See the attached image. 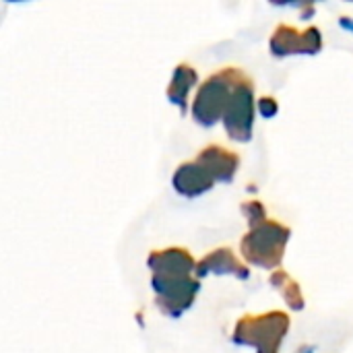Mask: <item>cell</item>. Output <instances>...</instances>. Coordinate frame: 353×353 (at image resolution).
<instances>
[{
  "mask_svg": "<svg viewBox=\"0 0 353 353\" xmlns=\"http://www.w3.org/2000/svg\"><path fill=\"white\" fill-rule=\"evenodd\" d=\"M292 238V230L281 225L279 221L265 219L263 223L248 230V234L240 242V252L248 265L277 271L283 263V254L288 242Z\"/></svg>",
  "mask_w": 353,
  "mask_h": 353,
  "instance_id": "cell-1",
  "label": "cell"
},
{
  "mask_svg": "<svg viewBox=\"0 0 353 353\" xmlns=\"http://www.w3.org/2000/svg\"><path fill=\"white\" fill-rule=\"evenodd\" d=\"M290 316L281 310L261 316H242L232 333V343L254 347L256 353H279L281 341L290 331Z\"/></svg>",
  "mask_w": 353,
  "mask_h": 353,
  "instance_id": "cell-2",
  "label": "cell"
},
{
  "mask_svg": "<svg viewBox=\"0 0 353 353\" xmlns=\"http://www.w3.org/2000/svg\"><path fill=\"white\" fill-rule=\"evenodd\" d=\"M242 79H246V74H244V70H240L236 66H228V68L211 74L209 79H205V83H201L196 97L192 101V118L205 128L215 126L223 116V110L228 105V99H230L234 87Z\"/></svg>",
  "mask_w": 353,
  "mask_h": 353,
  "instance_id": "cell-3",
  "label": "cell"
},
{
  "mask_svg": "<svg viewBox=\"0 0 353 353\" xmlns=\"http://www.w3.org/2000/svg\"><path fill=\"white\" fill-rule=\"evenodd\" d=\"M221 122L225 126V132L236 143H248L252 139L254 128V83L246 77L242 79L223 110Z\"/></svg>",
  "mask_w": 353,
  "mask_h": 353,
  "instance_id": "cell-4",
  "label": "cell"
},
{
  "mask_svg": "<svg viewBox=\"0 0 353 353\" xmlns=\"http://www.w3.org/2000/svg\"><path fill=\"white\" fill-rule=\"evenodd\" d=\"M151 288L155 292V306L161 314L170 319H180L196 300L201 281L194 277L182 279H159L151 277Z\"/></svg>",
  "mask_w": 353,
  "mask_h": 353,
  "instance_id": "cell-5",
  "label": "cell"
},
{
  "mask_svg": "<svg viewBox=\"0 0 353 353\" xmlns=\"http://www.w3.org/2000/svg\"><path fill=\"white\" fill-rule=\"evenodd\" d=\"M269 50L277 58L294 56V54H319L323 50V35L319 27H308L306 31H298L292 25H277L275 33L269 39Z\"/></svg>",
  "mask_w": 353,
  "mask_h": 353,
  "instance_id": "cell-6",
  "label": "cell"
},
{
  "mask_svg": "<svg viewBox=\"0 0 353 353\" xmlns=\"http://www.w3.org/2000/svg\"><path fill=\"white\" fill-rule=\"evenodd\" d=\"M194 256L184 250V248H165V250H157L151 252L147 259V267L151 269V277H159V279H182V277H190V273L194 271Z\"/></svg>",
  "mask_w": 353,
  "mask_h": 353,
  "instance_id": "cell-7",
  "label": "cell"
},
{
  "mask_svg": "<svg viewBox=\"0 0 353 353\" xmlns=\"http://www.w3.org/2000/svg\"><path fill=\"white\" fill-rule=\"evenodd\" d=\"M194 161L213 178V182L223 184H230L240 170V155L221 145H207L199 151Z\"/></svg>",
  "mask_w": 353,
  "mask_h": 353,
  "instance_id": "cell-8",
  "label": "cell"
},
{
  "mask_svg": "<svg viewBox=\"0 0 353 353\" xmlns=\"http://www.w3.org/2000/svg\"><path fill=\"white\" fill-rule=\"evenodd\" d=\"M196 277V281L209 277V275H234L238 279H248L250 271L246 265H242L238 261V256L234 254L232 248H217L213 252H209L207 256H203L192 271Z\"/></svg>",
  "mask_w": 353,
  "mask_h": 353,
  "instance_id": "cell-9",
  "label": "cell"
},
{
  "mask_svg": "<svg viewBox=\"0 0 353 353\" xmlns=\"http://www.w3.org/2000/svg\"><path fill=\"white\" fill-rule=\"evenodd\" d=\"M172 186L178 194H182L186 199H196V196L209 192L215 186V182L196 161H184L174 172Z\"/></svg>",
  "mask_w": 353,
  "mask_h": 353,
  "instance_id": "cell-10",
  "label": "cell"
},
{
  "mask_svg": "<svg viewBox=\"0 0 353 353\" xmlns=\"http://www.w3.org/2000/svg\"><path fill=\"white\" fill-rule=\"evenodd\" d=\"M196 83H199V72L190 64L182 62L176 66L172 81L168 85V99H170V103L178 105L182 114H186V110H188V93Z\"/></svg>",
  "mask_w": 353,
  "mask_h": 353,
  "instance_id": "cell-11",
  "label": "cell"
},
{
  "mask_svg": "<svg viewBox=\"0 0 353 353\" xmlns=\"http://www.w3.org/2000/svg\"><path fill=\"white\" fill-rule=\"evenodd\" d=\"M271 285H273L277 292H281V296H283L285 304H288L294 312L304 310V306H306V302H304V294H302V290H300L298 281H296L292 275H288L285 271L277 269V271H273V275H271Z\"/></svg>",
  "mask_w": 353,
  "mask_h": 353,
  "instance_id": "cell-12",
  "label": "cell"
},
{
  "mask_svg": "<svg viewBox=\"0 0 353 353\" xmlns=\"http://www.w3.org/2000/svg\"><path fill=\"white\" fill-rule=\"evenodd\" d=\"M242 213H244V217L248 219V225H250V228H254V225H259V223H263V221L267 219V209H265V205H263L261 201H256V199L242 203Z\"/></svg>",
  "mask_w": 353,
  "mask_h": 353,
  "instance_id": "cell-13",
  "label": "cell"
},
{
  "mask_svg": "<svg viewBox=\"0 0 353 353\" xmlns=\"http://www.w3.org/2000/svg\"><path fill=\"white\" fill-rule=\"evenodd\" d=\"M256 110H259V114H261L263 118H273V116H277L279 105H277V99H275V97L265 95V97H261V99L256 101Z\"/></svg>",
  "mask_w": 353,
  "mask_h": 353,
  "instance_id": "cell-14",
  "label": "cell"
},
{
  "mask_svg": "<svg viewBox=\"0 0 353 353\" xmlns=\"http://www.w3.org/2000/svg\"><path fill=\"white\" fill-rule=\"evenodd\" d=\"M298 353H314V347H310V345H302Z\"/></svg>",
  "mask_w": 353,
  "mask_h": 353,
  "instance_id": "cell-15",
  "label": "cell"
}]
</instances>
